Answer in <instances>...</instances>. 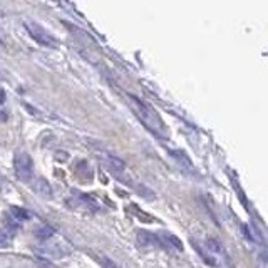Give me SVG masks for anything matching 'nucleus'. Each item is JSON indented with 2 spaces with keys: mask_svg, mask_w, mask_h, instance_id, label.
<instances>
[{
  "mask_svg": "<svg viewBox=\"0 0 268 268\" xmlns=\"http://www.w3.org/2000/svg\"><path fill=\"white\" fill-rule=\"evenodd\" d=\"M170 155H171L173 158H175V161H176L180 166L185 168V170L195 171V166H193L191 158L188 156L185 151H181V150H170Z\"/></svg>",
  "mask_w": 268,
  "mask_h": 268,
  "instance_id": "nucleus-8",
  "label": "nucleus"
},
{
  "mask_svg": "<svg viewBox=\"0 0 268 268\" xmlns=\"http://www.w3.org/2000/svg\"><path fill=\"white\" fill-rule=\"evenodd\" d=\"M206 250L210 251V255L215 256V258H223V260H226L228 258V251H226L225 245H223L220 240H216V238H208L206 240Z\"/></svg>",
  "mask_w": 268,
  "mask_h": 268,
  "instance_id": "nucleus-7",
  "label": "nucleus"
},
{
  "mask_svg": "<svg viewBox=\"0 0 268 268\" xmlns=\"http://www.w3.org/2000/svg\"><path fill=\"white\" fill-rule=\"evenodd\" d=\"M160 238V245L161 246H170V248H176L178 251H183V243L180 241V238L171 235V233H161V235H158Z\"/></svg>",
  "mask_w": 268,
  "mask_h": 268,
  "instance_id": "nucleus-9",
  "label": "nucleus"
},
{
  "mask_svg": "<svg viewBox=\"0 0 268 268\" xmlns=\"http://www.w3.org/2000/svg\"><path fill=\"white\" fill-rule=\"evenodd\" d=\"M11 213H12L11 216L14 221H27L29 218H31V213L27 210H22V208H19V206H12Z\"/></svg>",
  "mask_w": 268,
  "mask_h": 268,
  "instance_id": "nucleus-13",
  "label": "nucleus"
},
{
  "mask_svg": "<svg viewBox=\"0 0 268 268\" xmlns=\"http://www.w3.org/2000/svg\"><path fill=\"white\" fill-rule=\"evenodd\" d=\"M12 233H9L6 228H0V248H7L11 245Z\"/></svg>",
  "mask_w": 268,
  "mask_h": 268,
  "instance_id": "nucleus-14",
  "label": "nucleus"
},
{
  "mask_svg": "<svg viewBox=\"0 0 268 268\" xmlns=\"http://www.w3.org/2000/svg\"><path fill=\"white\" fill-rule=\"evenodd\" d=\"M34 236L37 238V240H41V241H47V240H51V238L54 236V230L51 226H37L36 230H34Z\"/></svg>",
  "mask_w": 268,
  "mask_h": 268,
  "instance_id": "nucleus-12",
  "label": "nucleus"
},
{
  "mask_svg": "<svg viewBox=\"0 0 268 268\" xmlns=\"http://www.w3.org/2000/svg\"><path fill=\"white\" fill-rule=\"evenodd\" d=\"M24 27H26L29 36H31L37 44H41V46L49 47V49H57L59 47L57 39L54 36H51V34H49L46 29L41 26V24L32 22V21H26L24 22Z\"/></svg>",
  "mask_w": 268,
  "mask_h": 268,
  "instance_id": "nucleus-2",
  "label": "nucleus"
},
{
  "mask_svg": "<svg viewBox=\"0 0 268 268\" xmlns=\"http://www.w3.org/2000/svg\"><path fill=\"white\" fill-rule=\"evenodd\" d=\"M127 101H129V104H131V109L134 111V114L140 117V121L145 124V126L150 129L155 136H158V138L165 136L166 134L165 124H163L160 114H158L155 109L150 106V104L143 102L138 97H132V96H127Z\"/></svg>",
  "mask_w": 268,
  "mask_h": 268,
  "instance_id": "nucleus-1",
  "label": "nucleus"
},
{
  "mask_svg": "<svg viewBox=\"0 0 268 268\" xmlns=\"http://www.w3.org/2000/svg\"><path fill=\"white\" fill-rule=\"evenodd\" d=\"M14 170L21 181H31L34 178V161L27 153H19L14 158Z\"/></svg>",
  "mask_w": 268,
  "mask_h": 268,
  "instance_id": "nucleus-3",
  "label": "nucleus"
},
{
  "mask_svg": "<svg viewBox=\"0 0 268 268\" xmlns=\"http://www.w3.org/2000/svg\"><path fill=\"white\" fill-rule=\"evenodd\" d=\"M101 160H102V165L106 166L111 173H114L116 176H121L124 170H126V165H124V161L121 158H116L112 155H102Z\"/></svg>",
  "mask_w": 268,
  "mask_h": 268,
  "instance_id": "nucleus-5",
  "label": "nucleus"
},
{
  "mask_svg": "<svg viewBox=\"0 0 268 268\" xmlns=\"http://www.w3.org/2000/svg\"><path fill=\"white\" fill-rule=\"evenodd\" d=\"M101 263H102V266L104 268H119L116 263H114L112 260H109V258H106V256H102L101 258Z\"/></svg>",
  "mask_w": 268,
  "mask_h": 268,
  "instance_id": "nucleus-15",
  "label": "nucleus"
},
{
  "mask_svg": "<svg viewBox=\"0 0 268 268\" xmlns=\"http://www.w3.org/2000/svg\"><path fill=\"white\" fill-rule=\"evenodd\" d=\"M32 188H34V191H36L37 195H41L44 198H51L52 196V188L46 180H44V178H37V180L32 183Z\"/></svg>",
  "mask_w": 268,
  "mask_h": 268,
  "instance_id": "nucleus-10",
  "label": "nucleus"
},
{
  "mask_svg": "<svg viewBox=\"0 0 268 268\" xmlns=\"http://www.w3.org/2000/svg\"><path fill=\"white\" fill-rule=\"evenodd\" d=\"M41 253L42 256H47V258H64L66 255H69V251H71V248L66 246L64 243H47V245H44L42 248H39L37 250Z\"/></svg>",
  "mask_w": 268,
  "mask_h": 268,
  "instance_id": "nucleus-4",
  "label": "nucleus"
},
{
  "mask_svg": "<svg viewBox=\"0 0 268 268\" xmlns=\"http://www.w3.org/2000/svg\"><path fill=\"white\" fill-rule=\"evenodd\" d=\"M138 241H140V245H143V246L160 245V238H158V235H155V233H150V231H143V230L138 231Z\"/></svg>",
  "mask_w": 268,
  "mask_h": 268,
  "instance_id": "nucleus-11",
  "label": "nucleus"
},
{
  "mask_svg": "<svg viewBox=\"0 0 268 268\" xmlns=\"http://www.w3.org/2000/svg\"><path fill=\"white\" fill-rule=\"evenodd\" d=\"M72 195H74V198L76 200L74 201H77V205L82 208V210H86V211H97L99 210V205H97V201L94 200L92 196H89V195H86V193H81V191H76L74 190L72 191Z\"/></svg>",
  "mask_w": 268,
  "mask_h": 268,
  "instance_id": "nucleus-6",
  "label": "nucleus"
}]
</instances>
